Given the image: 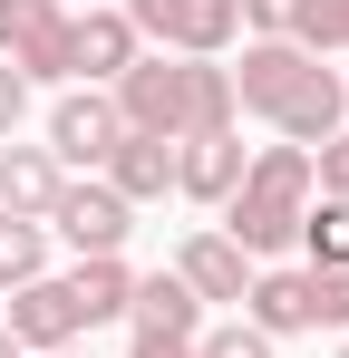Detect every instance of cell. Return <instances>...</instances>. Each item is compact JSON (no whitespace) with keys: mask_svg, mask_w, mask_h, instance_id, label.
<instances>
[{"mask_svg":"<svg viewBox=\"0 0 349 358\" xmlns=\"http://www.w3.org/2000/svg\"><path fill=\"white\" fill-rule=\"evenodd\" d=\"M233 107L262 117L282 145H330L349 126V87H340V68H320L310 49H291V39H242Z\"/></svg>","mask_w":349,"mask_h":358,"instance_id":"cell-1","label":"cell"},{"mask_svg":"<svg viewBox=\"0 0 349 358\" xmlns=\"http://www.w3.org/2000/svg\"><path fill=\"white\" fill-rule=\"evenodd\" d=\"M107 97H116V126L165 136V145H184V136H224V126L242 117V107H233V68H224V59H165V49H146Z\"/></svg>","mask_w":349,"mask_h":358,"instance_id":"cell-2","label":"cell"},{"mask_svg":"<svg viewBox=\"0 0 349 358\" xmlns=\"http://www.w3.org/2000/svg\"><path fill=\"white\" fill-rule=\"evenodd\" d=\"M310 145H262L252 165H242V184L224 194V223L214 233L242 252V262H282L291 242H301V213H310Z\"/></svg>","mask_w":349,"mask_h":358,"instance_id":"cell-3","label":"cell"},{"mask_svg":"<svg viewBox=\"0 0 349 358\" xmlns=\"http://www.w3.org/2000/svg\"><path fill=\"white\" fill-rule=\"evenodd\" d=\"M126 10V29L146 39V49H165V59H224L233 39H242V10L233 0H116Z\"/></svg>","mask_w":349,"mask_h":358,"instance_id":"cell-4","label":"cell"},{"mask_svg":"<svg viewBox=\"0 0 349 358\" xmlns=\"http://www.w3.org/2000/svg\"><path fill=\"white\" fill-rule=\"evenodd\" d=\"M68 0H0V68H20L29 87H68Z\"/></svg>","mask_w":349,"mask_h":358,"instance_id":"cell-5","label":"cell"},{"mask_svg":"<svg viewBox=\"0 0 349 358\" xmlns=\"http://www.w3.org/2000/svg\"><path fill=\"white\" fill-rule=\"evenodd\" d=\"M0 329L39 358V349H78L97 320H88V300H78L68 271H39V281H20V291H10V320H0Z\"/></svg>","mask_w":349,"mask_h":358,"instance_id":"cell-6","label":"cell"},{"mask_svg":"<svg viewBox=\"0 0 349 358\" xmlns=\"http://www.w3.org/2000/svg\"><path fill=\"white\" fill-rule=\"evenodd\" d=\"M39 223H49V242H68L78 262H97V252H126V233H136V203H116L97 175H88V184L68 175V184H58V203L39 213Z\"/></svg>","mask_w":349,"mask_h":358,"instance_id":"cell-7","label":"cell"},{"mask_svg":"<svg viewBox=\"0 0 349 358\" xmlns=\"http://www.w3.org/2000/svg\"><path fill=\"white\" fill-rule=\"evenodd\" d=\"M242 320L262 329V339H301V329H320V271L301 262H262L252 271V291H242Z\"/></svg>","mask_w":349,"mask_h":358,"instance_id":"cell-8","label":"cell"},{"mask_svg":"<svg viewBox=\"0 0 349 358\" xmlns=\"http://www.w3.org/2000/svg\"><path fill=\"white\" fill-rule=\"evenodd\" d=\"M116 136H126V126H116V97H107V87H68V97L49 107V155L68 165V175H78V165L97 175V165L116 155Z\"/></svg>","mask_w":349,"mask_h":358,"instance_id":"cell-9","label":"cell"},{"mask_svg":"<svg viewBox=\"0 0 349 358\" xmlns=\"http://www.w3.org/2000/svg\"><path fill=\"white\" fill-rule=\"evenodd\" d=\"M136 59H146V39L126 29V10H116V0L68 20V78H78V87H116Z\"/></svg>","mask_w":349,"mask_h":358,"instance_id":"cell-10","label":"cell"},{"mask_svg":"<svg viewBox=\"0 0 349 358\" xmlns=\"http://www.w3.org/2000/svg\"><path fill=\"white\" fill-rule=\"evenodd\" d=\"M174 281L204 300V310H214V300H233V310H242V291H252V262H242V252H233V242L204 223V233H184V242H174Z\"/></svg>","mask_w":349,"mask_h":358,"instance_id":"cell-11","label":"cell"},{"mask_svg":"<svg viewBox=\"0 0 349 358\" xmlns=\"http://www.w3.org/2000/svg\"><path fill=\"white\" fill-rule=\"evenodd\" d=\"M242 165H252V155H242V136H233V126H224V136H184V145H174V194L224 213V194L242 184Z\"/></svg>","mask_w":349,"mask_h":358,"instance_id":"cell-12","label":"cell"},{"mask_svg":"<svg viewBox=\"0 0 349 358\" xmlns=\"http://www.w3.org/2000/svg\"><path fill=\"white\" fill-rule=\"evenodd\" d=\"M97 184H107L116 203H165V194H174V145L126 126V136H116V155L97 165Z\"/></svg>","mask_w":349,"mask_h":358,"instance_id":"cell-13","label":"cell"},{"mask_svg":"<svg viewBox=\"0 0 349 358\" xmlns=\"http://www.w3.org/2000/svg\"><path fill=\"white\" fill-rule=\"evenodd\" d=\"M58 184H68V165H58L49 145H10V155H0V213H29V223H39L58 203Z\"/></svg>","mask_w":349,"mask_h":358,"instance_id":"cell-14","label":"cell"},{"mask_svg":"<svg viewBox=\"0 0 349 358\" xmlns=\"http://www.w3.org/2000/svg\"><path fill=\"white\" fill-rule=\"evenodd\" d=\"M126 329H174V339H204V300L184 291L174 271H146L126 291Z\"/></svg>","mask_w":349,"mask_h":358,"instance_id":"cell-15","label":"cell"},{"mask_svg":"<svg viewBox=\"0 0 349 358\" xmlns=\"http://www.w3.org/2000/svg\"><path fill=\"white\" fill-rule=\"evenodd\" d=\"M282 39L310 49V59H349V0H291Z\"/></svg>","mask_w":349,"mask_h":358,"instance_id":"cell-16","label":"cell"},{"mask_svg":"<svg viewBox=\"0 0 349 358\" xmlns=\"http://www.w3.org/2000/svg\"><path fill=\"white\" fill-rule=\"evenodd\" d=\"M301 252H310V271H349V203H340V194H310Z\"/></svg>","mask_w":349,"mask_h":358,"instance_id":"cell-17","label":"cell"},{"mask_svg":"<svg viewBox=\"0 0 349 358\" xmlns=\"http://www.w3.org/2000/svg\"><path fill=\"white\" fill-rule=\"evenodd\" d=\"M39 271H49V223H29V213H0V291L39 281Z\"/></svg>","mask_w":349,"mask_h":358,"instance_id":"cell-18","label":"cell"},{"mask_svg":"<svg viewBox=\"0 0 349 358\" xmlns=\"http://www.w3.org/2000/svg\"><path fill=\"white\" fill-rule=\"evenodd\" d=\"M68 281H78V300H88V320H126V291H136L126 252H97V262H78Z\"/></svg>","mask_w":349,"mask_h":358,"instance_id":"cell-19","label":"cell"},{"mask_svg":"<svg viewBox=\"0 0 349 358\" xmlns=\"http://www.w3.org/2000/svg\"><path fill=\"white\" fill-rule=\"evenodd\" d=\"M272 349H282V339H262L252 320H214V329L194 339V358H272Z\"/></svg>","mask_w":349,"mask_h":358,"instance_id":"cell-20","label":"cell"},{"mask_svg":"<svg viewBox=\"0 0 349 358\" xmlns=\"http://www.w3.org/2000/svg\"><path fill=\"white\" fill-rule=\"evenodd\" d=\"M310 184H320V194H340V203H349V126L330 136V145H310Z\"/></svg>","mask_w":349,"mask_h":358,"instance_id":"cell-21","label":"cell"},{"mask_svg":"<svg viewBox=\"0 0 349 358\" xmlns=\"http://www.w3.org/2000/svg\"><path fill=\"white\" fill-rule=\"evenodd\" d=\"M126 358H194V339H174V329H126Z\"/></svg>","mask_w":349,"mask_h":358,"instance_id":"cell-22","label":"cell"},{"mask_svg":"<svg viewBox=\"0 0 349 358\" xmlns=\"http://www.w3.org/2000/svg\"><path fill=\"white\" fill-rule=\"evenodd\" d=\"M233 10H242L252 39H282V20H291V0H233Z\"/></svg>","mask_w":349,"mask_h":358,"instance_id":"cell-23","label":"cell"},{"mask_svg":"<svg viewBox=\"0 0 349 358\" xmlns=\"http://www.w3.org/2000/svg\"><path fill=\"white\" fill-rule=\"evenodd\" d=\"M20 117H29V78L0 68V136H20Z\"/></svg>","mask_w":349,"mask_h":358,"instance_id":"cell-24","label":"cell"},{"mask_svg":"<svg viewBox=\"0 0 349 358\" xmlns=\"http://www.w3.org/2000/svg\"><path fill=\"white\" fill-rule=\"evenodd\" d=\"M0 358H29V349H20V339H10V329H0Z\"/></svg>","mask_w":349,"mask_h":358,"instance_id":"cell-25","label":"cell"},{"mask_svg":"<svg viewBox=\"0 0 349 358\" xmlns=\"http://www.w3.org/2000/svg\"><path fill=\"white\" fill-rule=\"evenodd\" d=\"M39 358H78V349H39Z\"/></svg>","mask_w":349,"mask_h":358,"instance_id":"cell-26","label":"cell"},{"mask_svg":"<svg viewBox=\"0 0 349 358\" xmlns=\"http://www.w3.org/2000/svg\"><path fill=\"white\" fill-rule=\"evenodd\" d=\"M340 358H349V329H340Z\"/></svg>","mask_w":349,"mask_h":358,"instance_id":"cell-27","label":"cell"},{"mask_svg":"<svg viewBox=\"0 0 349 358\" xmlns=\"http://www.w3.org/2000/svg\"><path fill=\"white\" fill-rule=\"evenodd\" d=\"M340 87H349V78H340Z\"/></svg>","mask_w":349,"mask_h":358,"instance_id":"cell-28","label":"cell"}]
</instances>
